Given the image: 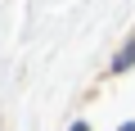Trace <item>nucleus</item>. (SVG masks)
Returning <instances> with one entry per match:
<instances>
[{"instance_id": "1", "label": "nucleus", "mask_w": 135, "mask_h": 131, "mask_svg": "<svg viewBox=\"0 0 135 131\" xmlns=\"http://www.w3.org/2000/svg\"><path fill=\"white\" fill-rule=\"evenodd\" d=\"M72 131H90V127H86V122H77V127H72Z\"/></svg>"}]
</instances>
